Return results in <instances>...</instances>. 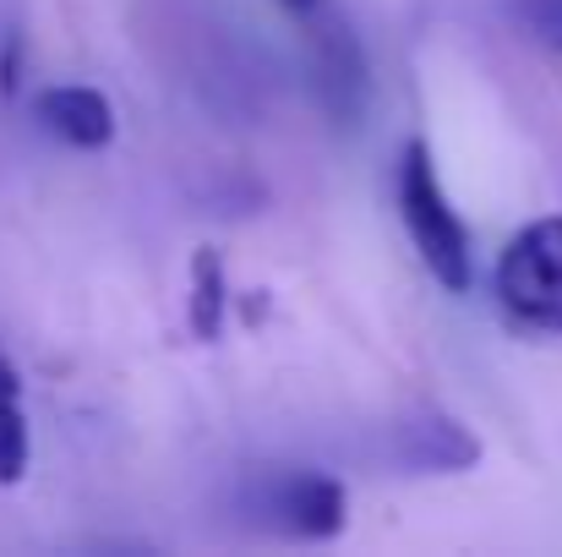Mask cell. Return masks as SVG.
I'll return each instance as SVG.
<instances>
[{
  "instance_id": "cell-1",
  "label": "cell",
  "mask_w": 562,
  "mask_h": 557,
  "mask_svg": "<svg viewBox=\"0 0 562 557\" xmlns=\"http://www.w3.org/2000/svg\"><path fill=\"white\" fill-rule=\"evenodd\" d=\"M398 219H404V235L415 241L420 263L431 268V279L448 296H464L470 290V235L437 181L431 148L420 137L404 143V154H398Z\"/></svg>"
},
{
  "instance_id": "cell-2",
  "label": "cell",
  "mask_w": 562,
  "mask_h": 557,
  "mask_svg": "<svg viewBox=\"0 0 562 557\" xmlns=\"http://www.w3.org/2000/svg\"><path fill=\"white\" fill-rule=\"evenodd\" d=\"M497 307L530 328V334H562V213L525 224L492 274Z\"/></svg>"
},
{
  "instance_id": "cell-3",
  "label": "cell",
  "mask_w": 562,
  "mask_h": 557,
  "mask_svg": "<svg viewBox=\"0 0 562 557\" xmlns=\"http://www.w3.org/2000/svg\"><path fill=\"white\" fill-rule=\"evenodd\" d=\"M246 514H257L262 531H279L295 542H334L350 525V498L334 476L279 470V476H257L246 487Z\"/></svg>"
},
{
  "instance_id": "cell-4",
  "label": "cell",
  "mask_w": 562,
  "mask_h": 557,
  "mask_svg": "<svg viewBox=\"0 0 562 557\" xmlns=\"http://www.w3.org/2000/svg\"><path fill=\"white\" fill-rule=\"evenodd\" d=\"M312 71H317V99H323V110L350 126V121L367 110V55H361V44L350 38V27H339V22L317 27Z\"/></svg>"
},
{
  "instance_id": "cell-5",
  "label": "cell",
  "mask_w": 562,
  "mask_h": 557,
  "mask_svg": "<svg viewBox=\"0 0 562 557\" xmlns=\"http://www.w3.org/2000/svg\"><path fill=\"white\" fill-rule=\"evenodd\" d=\"M481 459V437L453 415H415L398 426V465L415 476H459Z\"/></svg>"
},
{
  "instance_id": "cell-6",
  "label": "cell",
  "mask_w": 562,
  "mask_h": 557,
  "mask_svg": "<svg viewBox=\"0 0 562 557\" xmlns=\"http://www.w3.org/2000/svg\"><path fill=\"white\" fill-rule=\"evenodd\" d=\"M33 110H38L44 132H55L71 148H110L115 143V110H110V99L99 88H82V82L44 88Z\"/></svg>"
},
{
  "instance_id": "cell-7",
  "label": "cell",
  "mask_w": 562,
  "mask_h": 557,
  "mask_svg": "<svg viewBox=\"0 0 562 557\" xmlns=\"http://www.w3.org/2000/svg\"><path fill=\"white\" fill-rule=\"evenodd\" d=\"M224 318H229V279H224V263L213 246H196L191 257V285H187V323L202 345H213L224 334Z\"/></svg>"
},
{
  "instance_id": "cell-8",
  "label": "cell",
  "mask_w": 562,
  "mask_h": 557,
  "mask_svg": "<svg viewBox=\"0 0 562 557\" xmlns=\"http://www.w3.org/2000/svg\"><path fill=\"white\" fill-rule=\"evenodd\" d=\"M27 454H33L27 415H22L16 399H0V487H11V481L27 476Z\"/></svg>"
},
{
  "instance_id": "cell-9",
  "label": "cell",
  "mask_w": 562,
  "mask_h": 557,
  "mask_svg": "<svg viewBox=\"0 0 562 557\" xmlns=\"http://www.w3.org/2000/svg\"><path fill=\"white\" fill-rule=\"evenodd\" d=\"M514 5H519V22H525L541 44L562 49V0H514Z\"/></svg>"
},
{
  "instance_id": "cell-10",
  "label": "cell",
  "mask_w": 562,
  "mask_h": 557,
  "mask_svg": "<svg viewBox=\"0 0 562 557\" xmlns=\"http://www.w3.org/2000/svg\"><path fill=\"white\" fill-rule=\"evenodd\" d=\"M0 399H16V367L0 356Z\"/></svg>"
},
{
  "instance_id": "cell-11",
  "label": "cell",
  "mask_w": 562,
  "mask_h": 557,
  "mask_svg": "<svg viewBox=\"0 0 562 557\" xmlns=\"http://www.w3.org/2000/svg\"><path fill=\"white\" fill-rule=\"evenodd\" d=\"M279 5H290V11H317L323 0H279Z\"/></svg>"
}]
</instances>
